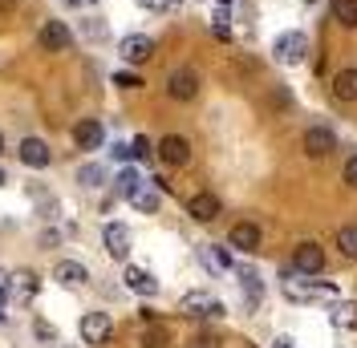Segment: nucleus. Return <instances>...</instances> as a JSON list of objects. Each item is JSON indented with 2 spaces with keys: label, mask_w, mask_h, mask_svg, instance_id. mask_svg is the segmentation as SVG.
<instances>
[{
  "label": "nucleus",
  "mask_w": 357,
  "mask_h": 348,
  "mask_svg": "<svg viewBox=\"0 0 357 348\" xmlns=\"http://www.w3.org/2000/svg\"><path fill=\"white\" fill-rule=\"evenodd\" d=\"M305 53H309V37H305L301 29H289V33H280V37L272 41V57H276L280 65H301Z\"/></svg>",
  "instance_id": "1"
},
{
  "label": "nucleus",
  "mask_w": 357,
  "mask_h": 348,
  "mask_svg": "<svg viewBox=\"0 0 357 348\" xmlns=\"http://www.w3.org/2000/svg\"><path fill=\"white\" fill-rule=\"evenodd\" d=\"M77 332H82V340H86L89 348H102L106 340H110L114 324H110V316H106V312H86V316H82V324H77Z\"/></svg>",
  "instance_id": "2"
},
{
  "label": "nucleus",
  "mask_w": 357,
  "mask_h": 348,
  "mask_svg": "<svg viewBox=\"0 0 357 348\" xmlns=\"http://www.w3.org/2000/svg\"><path fill=\"white\" fill-rule=\"evenodd\" d=\"M292 267H296L301 276L325 271V247H321V243H301V247L292 251Z\"/></svg>",
  "instance_id": "3"
},
{
  "label": "nucleus",
  "mask_w": 357,
  "mask_h": 348,
  "mask_svg": "<svg viewBox=\"0 0 357 348\" xmlns=\"http://www.w3.org/2000/svg\"><path fill=\"white\" fill-rule=\"evenodd\" d=\"M155 154L167 162V166H187V162H191V142H187L183 134H167V138L158 142Z\"/></svg>",
  "instance_id": "4"
},
{
  "label": "nucleus",
  "mask_w": 357,
  "mask_h": 348,
  "mask_svg": "<svg viewBox=\"0 0 357 348\" xmlns=\"http://www.w3.org/2000/svg\"><path fill=\"white\" fill-rule=\"evenodd\" d=\"M187 215L195 219V223H215V219L223 215V203L211 191H199V195L187 198Z\"/></svg>",
  "instance_id": "5"
},
{
  "label": "nucleus",
  "mask_w": 357,
  "mask_h": 348,
  "mask_svg": "<svg viewBox=\"0 0 357 348\" xmlns=\"http://www.w3.org/2000/svg\"><path fill=\"white\" fill-rule=\"evenodd\" d=\"M301 146H305V154H309V158H325V154L337 150V134L329 130V126H309Z\"/></svg>",
  "instance_id": "6"
},
{
  "label": "nucleus",
  "mask_w": 357,
  "mask_h": 348,
  "mask_svg": "<svg viewBox=\"0 0 357 348\" xmlns=\"http://www.w3.org/2000/svg\"><path fill=\"white\" fill-rule=\"evenodd\" d=\"M167 93H171L175 102H191V97L199 93V73H195V69H175V73L167 77Z\"/></svg>",
  "instance_id": "7"
},
{
  "label": "nucleus",
  "mask_w": 357,
  "mask_h": 348,
  "mask_svg": "<svg viewBox=\"0 0 357 348\" xmlns=\"http://www.w3.org/2000/svg\"><path fill=\"white\" fill-rule=\"evenodd\" d=\"M37 41H41L45 53H66L69 45H73V33H69L66 21H45V29H41Z\"/></svg>",
  "instance_id": "8"
},
{
  "label": "nucleus",
  "mask_w": 357,
  "mask_h": 348,
  "mask_svg": "<svg viewBox=\"0 0 357 348\" xmlns=\"http://www.w3.org/2000/svg\"><path fill=\"white\" fill-rule=\"evenodd\" d=\"M284 296H289V300H333L337 287H333V283H301V280H284Z\"/></svg>",
  "instance_id": "9"
},
{
  "label": "nucleus",
  "mask_w": 357,
  "mask_h": 348,
  "mask_svg": "<svg viewBox=\"0 0 357 348\" xmlns=\"http://www.w3.org/2000/svg\"><path fill=\"white\" fill-rule=\"evenodd\" d=\"M151 57H155V41H151V37H142V33L122 37V61L142 65V61H151Z\"/></svg>",
  "instance_id": "10"
},
{
  "label": "nucleus",
  "mask_w": 357,
  "mask_h": 348,
  "mask_svg": "<svg viewBox=\"0 0 357 348\" xmlns=\"http://www.w3.org/2000/svg\"><path fill=\"white\" fill-rule=\"evenodd\" d=\"M183 312H187V316H207V320H215L227 308H223L220 300H211L207 292H191V296H183Z\"/></svg>",
  "instance_id": "11"
},
{
  "label": "nucleus",
  "mask_w": 357,
  "mask_h": 348,
  "mask_svg": "<svg viewBox=\"0 0 357 348\" xmlns=\"http://www.w3.org/2000/svg\"><path fill=\"white\" fill-rule=\"evenodd\" d=\"M102 138H106V130H102L98 118H82V122L73 126V142H77V150H98Z\"/></svg>",
  "instance_id": "12"
},
{
  "label": "nucleus",
  "mask_w": 357,
  "mask_h": 348,
  "mask_svg": "<svg viewBox=\"0 0 357 348\" xmlns=\"http://www.w3.org/2000/svg\"><path fill=\"white\" fill-rule=\"evenodd\" d=\"M227 243H231L236 251H248V255H252V251L260 247V227H256V223H236V227L227 231Z\"/></svg>",
  "instance_id": "13"
},
{
  "label": "nucleus",
  "mask_w": 357,
  "mask_h": 348,
  "mask_svg": "<svg viewBox=\"0 0 357 348\" xmlns=\"http://www.w3.org/2000/svg\"><path fill=\"white\" fill-rule=\"evenodd\" d=\"M21 162L33 166V171H45V166L53 162V154H49V146H45L41 138H24L21 142Z\"/></svg>",
  "instance_id": "14"
},
{
  "label": "nucleus",
  "mask_w": 357,
  "mask_h": 348,
  "mask_svg": "<svg viewBox=\"0 0 357 348\" xmlns=\"http://www.w3.org/2000/svg\"><path fill=\"white\" fill-rule=\"evenodd\" d=\"M102 239H106V251H110L114 260H126V255H130V231H126L122 223H110V227L102 231Z\"/></svg>",
  "instance_id": "15"
},
{
  "label": "nucleus",
  "mask_w": 357,
  "mask_h": 348,
  "mask_svg": "<svg viewBox=\"0 0 357 348\" xmlns=\"http://www.w3.org/2000/svg\"><path fill=\"white\" fill-rule=\"evenodd\" d=\"M53 280L66 283V287H82V283L89 280V271H86V267H82L77 260H61L57 267H53Z\"/></svg>",
  "instance_id": "16"
},
{
  "label": "nucleus",
  "mask_w": 357,
  "mask_h": 348,
  "mask_svg": "<svg viewBox=\"0 0 357 348\" xmlns=\"http://www.w3.org/2000/svg\"><path fill=\"white\" fill-rule=\"evenodd\" d=\"M122 280H126V287L138 292V296H155V292H158V280L146 271V267H126V276H122Z\"/></svg>",
  "instance_id": "17"
},
{
  "label": "nucleus",
  "mask_w": 357,
  "mask_h": 348,
  "mask_svg": "<svg viewBox=\"0 0 357 348\" xmlns=\"http://www.w3.org/2000/svg\"><path fill=\"white\" fill-rule=\"evenodd\" d=\"M333 97L337 102H357V69H341L333 77Z\"/></svg>",
  "instance_id": "18"
},
{
  "label": "nucleus",
  "mask_w": 357,
  "mask_h": 348,
  "mask_svg": "<svg viewBox=\"0 0 357 348\" xmlns=\"http://www.w3.org/2000/svg\"><path fill=\"white\" fill-rule=\"evenodd\" d=\"M8 287H13V296H17V300H33L41 283H37L33 271H17V276H8Z\"/></svg>",
  "instance_id": "19"
},
{
  "label": "nucleus",
  "mask_w": 357,
  "mask_h": 348,
  "mask_svg": "<svg viewBox=\"0 0 357 348\" xmlns=\"http://www.w3.org/2000/svg\"><path fill=\"white\" fill-rule=\"evenodd\" d=\"M329 320H333L337 328H357V304L354 300H337V304H329Z\"/></svg>",
  "instance_id": "20"
},
{
  "label": "nucleus",
  "mask_w": 357,
  "mask_h": 348,
  "mask_svg": "<svg viewBox=\"0 0 357 348\" xmlns=\"http://www.w3.org/2000/svg\"><path fill=\"white\" fill-rule=\"evenodd\" d=\"M114 187H118V195H122V198H134L138 191H142V187H146V178H142L138 171H130V166H126V171L114 178Z\"/></svg>",
  "instance_id": "21"
},
{
  "label": "nucleus",
  "mask_w": 357,
  "mask_h": 348,
  "mask_svg": "<svg viewBox=\"0 0 357 348\" xmlns=\"http://www.w3.org/2000/svg\"><path fill=\"white\" fill-rule=\"evenodd\" d=\"M199 255H203V263H207V271H215V276H220V271H231V255H227L223 247H211V243H207V247H199Z\"/></svg>",
  "instance_id": "22"
},
{
  "label": "nucleus",
  "mask_w": 357,
  "mask_h": 348,
  "mask_svg": "<svg viewBox=\"0 0 357 348\" xmlns=\"http://www.w3.org/2000/svg\"><path fill=\"white\" fill-rule=\"evenodd\" d=\"M333 21L341 29H357V0H333Z\"/></svg>",
  "instance_id": "23"
},
{
  "label": "nucleus",
  "mask_w": 357,
  "mask_h": 348,
  "mask_svg": "<svg viewBox=\"0 0 357 348\" xmlns=\"http://www.w3.org/2000/svg\"><path fill=\"white\" fill-rule=\"evenodd\" d=\"M130 203L138 207V211H142V215H155L158 207H162V195H158L155 187H142V191H138V195H134Z\"/></svg>",
  "instance_id": "24"
},
{
  "label": "nucleus",
  "mask_w": 357,
  "mask_h": 348,
  "mask_svg": "<svg viewBox=\"0 0 357 348\" xmlns=\"http://www.w3.org/2000/svg\"><path fill=\"white\" fill-rule=\"evenodd\" d=\"M240 283H244V296H248V304L256 308V304H260V296H264V287H260V276H256L252 267H240Z\"/></svg>",
  "instance_id": "25"
},
{
  "label": "nucleus",
  "mask_w": 357,
  "mask_h": 348,
  "mask_svg": "<svg viewBox=\"0 0 357 348\" xmlns=\"http://www.w3.org/2000/svg\"><path fill=\"white\" fill-rule=\"evenodd\" d=\"M337 247H341L345 260H357V227H341L337 231Z\"/></svg>",
  "instance_id": "26"
},
{
  "label": "nucleus",
  "mask_w": 357,
  "mask_h": 348,
  "mask_svg": "<svg viewBox=\"0 0 357 348\" xmlns=\"http://www.w3.org/2000/svg\"><path fill=\"white\" fill-rule=\"evenodd\" d=\"M77 182H82V187H102V182H106V171H102L98 162H89V166L77 171Z\"/></svg>",
  "instance_id": "27"
},
{
  "label": "nucleus",
  "mask_w": 357,
  "mask_h": 348,
  "mask_svg": "<svg viewBox=\"0 0 357 348\" xmlns=\"http://www.w3.org/2000/svg\"><path fill=\"white\" fill-rule=\"evenodd\" d=\"M114 86H118V89H142V77H138V73H122V69H118V73H114Z\"/></svg>",
  "instance_id": "28"
},
{
  "label": "nucleus",
  "mask_w": 357,
  "mask_h": 348,
  "mask_svg": "<svg viewBox=\"0 0 357 348\" xmlns=\"http://www.w3.org/2000/svg\"><path fill=\"white\" fill-rule=\"evenodd\" d=\"M142 345H146V348H167V345H171V336H167L162 328H155V332H146V340H142Z\"/></svg>",
  "instance_id": "29"
},
{
  "label": "nucleus",
  "mask_w": 357,
  "mask_h": 348,
  "mask_svg": "<svg viewBox=\"0 0 357 348\" xmlns=\"http://www.w3.org/2000/svg\"><path fill=\"white\" fill-rule=\"evenodd\" d=\"M130 150H134V158H151V154H155L151 150V138H142V134L130 142Z\"/></svg>",
  "instance_id": "30"
},
{
  "label": "nucleus",
  "mask_w": 357,
  "mask_h": 348,
  "mask_svg": "<svg viewBox=\"0 0 357 348\" xmlns=\"http://www.w3.org/2000/svg\"><path fill=\"white\" fill-rule=\"evenodd\" d=\"M146 13H167V8H175V0H138Z\"/></svg>",
  "instance_id": "31"
},
{
  "label": "nucleus",
  "mask_w": 357,
  "mask_h": 348,
  "mask_svg": "<svg viewBox=\"0 0 357 348\" xmlns=\"http://www.w3.org/2000/svg\"><path fill=\"white\" fill-rule=\"evenodd\" d=\"M345 187H354V191H357V154L345 162Z\"/></svg>",
  "instance_id": "32"
},
{
  "label": "nucleus",
  "mask_w": 357,
  "mask_h": 348,
  "mask_svg": "<svg viewBox=\"0 0 357 348\" xmlns=\"http://www.w3.org/2000/svg\"><path fill=\"white\" fill-rule=\"evenodd\" d=\"M33 328H37V336H41V340H57V332H53V328L45 324V320H37Z\"/></svg>",
  "instance_id": "33"
},
{
  "label": "nucleus",
  "mask_w": 357,
  "mask_h": 348,
  "mask_svg": "<svg viewBox=\"0 0 357 348\" xmlns=\"http://www.w3.org/2000/svg\"><path fill=\"white\" fill-rule=\"evenodd\" d=\"M195 348H220V340L211 332H203V336H195Z\"/></svg>",
  "instance_id": "34"
},
{
  "label": "nucleus",
  "mask_w": 357,
  "mask_h": 348,
  "mask_svg": "<svg viewBox=\"0 0 357 348\" xmlns=\"http://www.w3.org/2000/svg\"><path fill=\"white\" fill-rule=\"evenodd\" d=\"M114 158H118V162H130V158H134V150H130V146H122V142H118V146H114Z\"/></svg>",
  "instance_id": "35"
},
{
  "label": "nucleus",
  "mask_w": 357,
  "mask_h": 348,
  "mask_svg": "<svg viewBox=\"0 0 357 348\" xmlns=\"http://www.w3.org/2000/svg\"><path fill=\"white\" fill-rule=\"evenodd\" d=\"M272 348H296V345H292L289 336H280V340H276V345H272Z\"/></svg>",
  "instance_id": "36"
},
{
  "label": "nucleus",
  "mask_w": 357,
  "mask_h": 348,
  "mask_svg": "<svg viewBox=\"0 0 357 348\" xmlns=\"http://www.w3.org/2000/svg\"><path fill=\"white\" fill-rule=\"evenodd\" d=\"M61 4H69V8H82V4H86V0H61Z\"/></svg>",
  "instance_id": "37"
},
{
  "label": "nucleus",
  "mask_w": 357,
  "mask_h": 348,
  "mask_svg": "<svg viewBox=\"0 0 357 348\" xmlns=\"http://www.w3.org/2000/svg\"><path fill=\"white\" fill-rule=\"evenodd\" d=\"M0 324H4V292H0Z\"/></svg>",
  "instance_id": "38"
},
{
  "label": "nucleus",
  "mask_w": 357,
  "mask_h": 348,
  "mask_svg": "<svg viewBox=\"0 0 357 348\" xmlns=\"http://www.w3.org/2000/svg\"><path fill=\"white\" fill-rule=\"evenodd\" d=\"M4 287H8V276H4V271H0V292H4Z\"/></svg>",
  "instance_id": "39"
},
{
  "label": "nucleus",
  "mask_w": 357,
  "mask_h": 348,
  "mask_svg": "<svg viewBox=\"0 0 357 348\" xmlns=\"http://www.w3.org/2000/svg\"><path fill=\"white\" fill-rule=\"evenodd\" d=\"M4 182H8V178H4V171H0V187H4Z\"/></svg>",
  "instance_id": "40"
},
{
  "label": "nucleus",
  "mask_w": 357,
  "mask_h": 348,
  "mask_svg": "<svg viewBox=\"0 0 357 348\" xmlns=\"http://www.w3.org/2000/svg\"><path fill=\"white\" fill-rule=\"evenodd\" d=\"M0 150H4V134H0Z\"/></svg>",
  "instance_id": "41"
},
{
  "label": "nucleus",
  "mask_w": 357,
  "mask_h": 348,
  "mask_svg": "<svg viewBox=\"0 0 357 348\" xmlns=\"http://www.w3.org/2000/svg\"><path fill=\"white\" fill-rule=\"evenodd\" d=\"M220 4H231V0H220Z\"/></svg>",
  "instance_id": "42"
},
{
  "label": "nucleus",
  "mask_w": 357,
  "mask_h": 348,
  "mask_svg": "<svg viewBox=\"0 0 357 348\" xmlns=\"http://www.w3.org/2000/svg\"><path fill=\"white\" fill-rule=\"evenodd\" d=\"M57 348H61V340H57Z\"/></svg>",
  "instance_id": "43"
}]
</instances>
